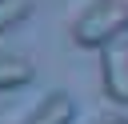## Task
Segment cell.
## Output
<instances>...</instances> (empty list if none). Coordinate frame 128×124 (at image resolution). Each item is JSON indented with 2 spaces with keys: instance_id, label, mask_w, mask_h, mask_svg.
<instances>
[{
  "instance_id": "6da1fadb",
  "label": "cell",
  "mask_w": 128,
  "mask_h": 124,
  "mask_svg": "<svg viewBox=\"0 0 128 124\" xmlns=\"http://www.w3.org/2000/svg\"><path fill=\"white\" fill-rule=\"evenodd\" d=\"M128 28V4L124 0H92L72 20V40L80 48H108Z\"/></svg>"
},
{
  "instance_id": "7a4b0ae2",
  "label": "cell",
  "mask_w": 128,
  "mask_h": 124,
  "mask_svg": "<svg viewBox=\"0 0 128 124\" xmlns=\"http://www.w3.org/2000/svg\"><path fill=\"white\" fill-rule=\"evenodd\" d=\"M100 84L112 104H128V44L112 40L100 48Z\"/></svg>"
},
{
  "instance_id": "3957f363",
  "label": "cell",
  "mask_w": 128,
  "mask_h": 124,
  "mask_svg": "<svg viewBox=\"0 0 128 124\" xmlns=\"http://www.w3.org/2000/svg\"><path fill=\"white\" fill-rule=\"evenodd\" d=\"M72 116H76V100H72L68 92H48V96L24 116V124H72Z\"/></svg>"
},
{
  "instance_id": "277c9868",
  "label": "cell",
  "mask_w": 128,
  "mask_h": 124,
  "mask_svg": "<svg viewBox=\"0 0 128 124\" xmlns=\"http://www.w3.org/2000/svg\"><path fill=\"white\" fill-rule=\"evenodd\" d=\"M32 76H36V64H32L28 56H8V52H0V92L24 88V84H32Z\"/></svg>"
},
{
  "instance_id": "5b68a950",
  "label": "cell",
  "mask_w": 128,
  "mask_h": 124,
  "mask_svg": "<svg viewBox=\"0 0 128 124\" xmlns=\"http://www.w3.org/2000/svg\"><path fill=\"white\" fill-rule=\"evenodd\" d=\"M28 12H32V0H0V32L28 20Z\"/></svg>"
},
{
  "instance_id": "8992f818",
  "label": "cell",
  "mask_w": 128,
  "mask_h": 124,
  "mask_svg": "<svg viewBox=\"0 0 128 124\" xmlns=\"http://www.w3.org/2000/svg\"><path fill=\"white\" fill-rule=\"evenodd\" d=\"M100 124H128V116H112V120H100Z\"/></svg>"
}]
</instances>
